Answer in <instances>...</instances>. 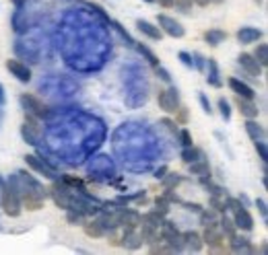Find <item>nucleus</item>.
<instances>
[{"label": "nucleus", "instance_id": "f257e3e1", "mask_svg": "<svg viewBox=\"0 0 268 255\" xmlns=\"http://www.w3.org/2000/svg\"><path fill=\"white\" fill-rule=\"evenodd\" d=\"M19 103H21V107L25 109V113L38 117V120L46 117L48 111H50V107L44 103V101H42L40 97H36V95H31V93H23V95L19 97Z\"/></svg>", "mask_w": 268, "mask_h": 255}, {"label": "nucleus", "instance_id": "f03ea898", "mask_svg": "<svg viewBox=\"0 0 268 255\" xmlns=\"http://www.w3.org/2000/svg\"><path fill=\"white\" fill-rule=\"evenodd\" d=\"M157 103H159V109H163L167 115H174L178 111V107L182 105L180 101V91L176 87H167L165 91H159L157 95Z\"/></svg>", "mask_w": 268, "mask_h": 255}, {"label": "nucleus", "instance_id": "7ed1b4c3", "mask_svg": "<svg viewBox=\"0 0 268 255\" xmlns=\"http://www.w3.org/2000/svg\"><path fill=\"white\" fill-rule=\"evenodd\" d=\"M157 27L163 31V35H170L174 39H182L184 35H186V29H184V25L180 21H176L174 16L165 14V12L157 14Z\"/></svg>", "mask_w": 268, "mask_h": 255}, {"label": "nucleus", "instance_id": "20e7f679", "mask_svg": "<svg viewBox=\"0 0 268 255\" xmlns=\"http://www.w3.org/2000/svg\"><path fill=\"white\" fill-rule=\"evenodd\" d=\"M0 206H2L4 214L10 216V218H16L21 216L23 212V206H21V198H19V192L16 190H4L2 192V198H0Z\"/></svg>", "mask_w": 268, "mask_h": 255}, {"label": "nucleus", "instance_id": "39448f33", "mask_svg": "<svg viewBox=\"0 0 268 255\" xmlns=\"http://www.w3.org/2000/svg\"><path fill=\"white\" fill-rule=\"evenodd\" d=\"M50 194H52V200L58 208L62 210H74V200H72V192L66 188L64 183H54L52 190H50Z\"/></svg>", "mask_w": 268, "mask_h": 255}, {"label": "nucleus", "instance_id": "423d86ee", "mask_svg": "<svg viewBox=\"0 0 268 255\" xmlns=\"http://www.w3.org/2000/svg\"><path fill=\"white\" fill-rule=\"evenodd\" d=\"M200 237H202V243L208 245V249H216V251H219L225 245V235L219 229V220L212 223V225H206L204 227V233L200 235Z\"/></svg>", "mask_w": 268, "mask_h": 255}, {"label": "nucleus", "instance_id": "0eeeda50", "mask_svg": "<svg viewBox=\"0 0 268 255\" xmlns=\"http://www.w3.org/2000/svg\"><path fill=\"white\" fill-rule=\"evenodd\" d=\"M238 64L242 66V70H244L248 76H252V78H258V76L262 74V66H260V62L254 58V54H248V52L240 54Z\"/></svg>", "mask_w": 268, "mask_h": 255}, {"label": "nucleus", "instance_id": "6e6552de", "mask_svg": "<svg viewBox=\"0 0 268 255\" xmlns=\"http://www.w3.org/2000/svg\"><path fill=\"white\" fill-rule=\"evenodd\" d=\"M231 218H233V223H236V227L246 231V233H250L254 229V216L248 210V206H240L236 212H231Z\"/></svg>", "mask_w": 268, "mask_h": 255}, {"label": "nucleus", "instance_id": "1a4fd4ad", "mask_svg": "<svg viewBox=\"0 0 268 255\" xmlns=\"http://www.w3.org/2000/svg\"><path fill=\"white\" fill-rule=\"evenodd\" d=\"M6 70L19 82H29L31 80V68L21 60H6Z\"/></svg>", "mask_w": 268, "mask_h": 255}, {"label": "nucleus", "instance_id": "9d476101", "mask_svg": "<svg viewBox=\"0 0 268 255\" xmlns=\"http://www.w3.org/2000/svg\"><path fill=\"white\" fill-rule=\"evenodd\" d=\"M227 84H229V89L236 93L238 97H244V99H256V91L250 87V84L246 82V80H242V78H238V76H231L229 80H227Z\"/></svg>", "mask_w": 268, "mask_h": 255}, {"label": "nucleus", "instance_id": "9b49d317", "mask_svg": "<svg viewBox=\"0 0 268 255\" xmlns=\"http://www.w3.org/2000/svg\"><path fill=\"white\" fill-rule=\"evenodd\" d=\"M25 163H27L36 173H40V175H44V177H48V179H56V177H58L54 169L48 167L44 161H40L36 155H25Z\"/></svg>", "mask_w": 268, "mask_h": 255}, {"label": "nucleus", "instance_id": "f8f14e48", "mask_svg": "<svg viewBox=\"0 0 268 255\" xmlns=\"http://www.w3.org/2000/svg\"><path fill=\"white\" fill-rule=\"evenodd\" d=\"M138 229H140V239H142V243H146V245H153V243H159V227H155V225H150V223H146V220H142L140 218V223H138Z\"/></svg>", "mask_w": 268, "mask_h": 255}, {"label": "nucleus", "instance_id": "ddd939ff", "mask_svg": "<svg viewBox=\"0 0 268 255\" xmlns=\"http://www.w3.org/2000/svg\"><path fill=\"white\" fill-rule=\"evenodd\" d=\"M229 247L236 253H256V247L252 245V241H250L248 237L238 235V233L233 237H229Z\"/></svg>", "mask_w": 268, "mask_h": 255}, {"label": "nucleus", "instance_id": "4468645a", "mask_svg": "<svg viewBox=\"0 0 268 255\" xmlns=\"http://www.w3.org/2000/svg\"><path fill=\"white\" fill-rule=\"evenodd\" d=\"M236 105H238L240 113L246 117V120H250V117H258V113H260L258 105L254 103V99H244V97L236 95Z\"/></svg>", "mask_w": 268, "mask_h": 255}, {"label": "nucleus", "instance_id": "2eb2a0df", "mask_svg": "<svg viewBox=\"0 0 268 255\" xmlns=\"http://www.w3.org/2000/svg\"><path fill=\"white\" fill-rule=\"evenodd\" d=\"M19 198H21V206H23L25 210H29V212H38V210L44 208V198H42L40 194L25 192L23 196L19 194Z\"/></svg>", "mask_w": 268, "mask_h": 255}, {"label": "nucleus", "instance_id": "dca6fc26", "mask_svg": "<svg viewBox=\"0 0 268 255\" xmlns=\"http://www.w3.org/2000/svg\"><path fill=\"white\" fill-rule=\"evenodd\" d=\"M136 29L142 33L144 37L153 39V41H161V37H163V31L157 25H153L150 21H144V19H138L136 21Z\"/></svg>", "mask_w": 268, "mask_h": 255}, {"label": "nucleus", "instance_id": "f3484780", "mask_svg": "<svg viewBox=\"0 0 268 255\" xmlns=\"http://www.w3.org/2000/svg\"><path fill=\"white\" fill-rule=\"evenodd\" d=\"M182 241H184V249H190V251H194V253L202 251V247H204L202 237H200L198 233H194V231L182 233Z\"/></svg>", "mask_w": 268, "mask_h": 255}, {"label": "nucleus", "instance_id": "a211bd4d", "mask_svg": "<svg viewBox=\"0 0 268 255\" xmlns=\"http://www.w3.org/2000/svg\"><path fill=\"white\" fill-rule=\"evenodd\" d=\"M206 66H208V72H206V82L214 89H221L223 87V80H221V72H219V64H216L214 58H206Z\"/></svg>", "mask_w": 268, "mask_h": 255}, {"label": "nucleus", "instance_id": "6ab92c4d", "mask_svg": "<svg viewBox=\"0 0 268 255\" xmlns=\"http://www.w3.org/2000/svg\"><path fill=\"white\" fill-rule=\"evenodd\" d=\"M244 128H246V134L250 136V140H264L266 130H264L262 124L256 122V117H250V120H246Z\"/></svg>", "mask_w": 268, "mask_h": 255}, {"label": "nucleus", "instance_id": "aec40b11", "mask_svg": "<svg viewBox=\"0 0 268 255\" xmlns=\"http://www.w3.org/2000/svg\"><path fill=\"white\" fill-rule=\"evenodd\" d=\"M262 37V29H258V27H242L240 31H238V41L240 43H256L258 39Z\"/></svg>", "mask_w": 268, "mask_h": 255}, {"label": "nucleus", "instance_id": "412c9836", "mask_svg": "<svg viewBox=\"0 0 268 255\" xmlns=\"http://www.w3.org/2000/svg\"><path fill=\"white\" fill-rule=\"evenodd\" d=\"M180 159L186 163V165H190V163H194V161H198V159H204V150L202 148H198V146H186L182 150V155H180Z\"/></svg>", "mask_w": 268, "mask_h": 255}, {"label": "nucleus", "instance_id": "4be33fe9", "mask_svg": "<svg viewBox=\"0 0 268 255\" xmlns=\"http://www.w3.org/2000/svg\"><path fill=\"white\" fill-rule=\"evenodd\" d=\"M188 171H190V175H196V177L210 175V165H208L206 157H204V159H198V161H194V163H190V165H188Z\"/></svg>", "mask_w": 268, "mask_h": 255}, {"label": "nucleus", "instance_id": "5701e85b", "mask_svg": "<svg viewBox=\"0 0 268 255\" xmlns=\"http://www.w3.org/2000/svg\"><path fill=\"white\" fill-rule=\"evenodd\" d=\"M225 39H227V31H223V29H208V31H204V41L208 45H212V47L221 45Z\"/></svg>", "mask_w": 268, "mask_h": 255}, {"label": "nucleus", "instance_id": "b1692460", "mask_svg": "<svg viewBox=\"0 0 268 255\" xmlns=\"http://www.w3.org/2000/svg\"><path fill=\"white\" fill-rule=\"evenodd\" d=\"M219 229H221V233L227 237V239L238 233V227H236V223H233V218H231L227 212H223V214L219 216Z\"/></svg>", "mask_w": 268, "mask_h": 255}, {"label": "nucleus", "instance_id": "393cba45", "mask_svg": "<svg viewBox=\"0 0 268 255\" xmlns=\"http://www.w3.org/2000/svg\"><path fill=\"white\" fill-rule=\"evenodd\" d=\"M132 47L136 49V52H138V54H140V56H142V58H144L150 66H153V68H155V66H159V58H157V54H155L148 45H144V43H136V41H134V45H132Z\"/></svg>", "mask_w": 268, "mask_h": 255}, {"label": "nucleus", "instance_id": "a878e982", "mask_svg": "<svg viewBox=\"0 0 268 255\" xmlns=\"http://www.w3.org/2000/svg\"><path fill=\"white\" fill-rule=\"evenodd\" d=\"M82 231H85V235L91 237V239H99V237L106 235V229L99 225V220H91V223H85V225H82Z\"/></svg>", "mask_w": 268, "mask_h": 255}, {"label": "nucleus", "instance_id": "bb28decb", "mask_svg": "<svg viewBox=\"0 0 268 255\" xmlns=\"http://www.w3.org/2000/svg\"><path fill=\"white\" fill-rule=\"evenodd\" d=\"M122 241H124V247H128V249H138L142 245V239H140V235H136V231H124Z\"/></svg>", "mask_w": 268, "mask_h": 255}, {"label": "nucleus", "instance_id": "cd10ccee", "mask_svg": "<svg viewBox=\"0 0 268 255\" xmlns=\"http://www.w3.org/2000/svg\"><path fill=\"white\" fill-rule=\"evenodd\" d=\"M198 218H200V225L206 227V225H212V223L219 220V212L212 210V208H202L198 212Z\"/></svg>", "mask_w": 268, "mask_h": 255}, {"label": "nucleus", "instance_id": "c85d7f7f", "mask_svg": "<svg viewBox=\"0 0 268 255\" xmlns=\"http://www.w3.org/2000/svg\"><path fill=\"white\" fill-rule=\"evenodd\" d=\"M21 134H23V138H25V142L27 144H31V146H36L38 144V140H40V130H33V128H29V126H25L23 124V128H21Z\"/></svg>", "mask_w": 268, "mask_h": 255}, {"label": "nucleus", "instance_id": "c756f323", "mask_svg": "<svg viewBox=\"0 0 268 255\" xmlns=\"http://www.w3.org/2000/svg\"><path fill=\"white\" fill-rule=\"evenodd\" d=\"M254 58L260 62V66H268V45L266 43H258L254 49Z\"/></svg>", "mask_w": 268, "mask_h": 255}, {"label": "nucleus", "instance_id": "7c9ffc66", "mask_svg": "<svg viewBox=\"0 0 268 255\" xmlns=\"http://www.w3.org/2000/svg\"><path fill=\"white\" fill-rule=\"evenodd\" d=\"M163 188H170V190H174V188H178V185L184 181V177L180 175V173H167V175H163Z\"/></svg>", "mask_w": 268, "mask_h": 255}, {"label": "nucleus", "instance_id": "2f4dec72", "mask_svg": "<svg viewBox=\"0 0 268 255\" xmlns=\"http://www.w3.org/2000/svg\"><path fill=\"white\" fill-rule=\"evenodd\" d=\"M210 208L212 210H216L219 214H223V212H227V204H225V196H210Z\"/></svg>", "mask_w": 268, "mask_h": 255}, {"label": "nucleus", "instance_id": "473e14b6", "mask_svg": "<svg viewBox=\"0 0 268 255\" xmlns=\"http://www.w3.org/2000/svg\"><path fill=\"white\" fill-rule=\"evenodd\" d=\"M216 107H219V113H221L223 120L229 122L231 120V105H229V101L225 97H221L219 101H216Z\"/></svg>", "mask_w": 268, "mask_h": 255}, {"label": "nucleus", "instance_id": "72a5a7b5", "mask_svg": "<svg viewBox=\"0 0 268 255\" xmlns=\"http://www.w3.org/2000/svg\"><path fill=\"white\" fill-rule=\"evenodd\" d=\"M178 138H180V144L186 148V146H192L194 144V140H192V134H190V130H178Z\"/></svg>", "mask_w": 268, "mask_h": 255}, {"label": "nucleus", "instance_id": "f704fd0d", "mask_svg": "<svg viewBox=\"0 0 268 255\" xmlns=\"http://www.w3.org/2000/svg\"><path fill=\"white\" fill-rule=\"evenodd\" d=\"M155 212H159L161 216H167V212H170V202H167L165 198H161V196H157L155 198Z\"/></svg>", "mask_w": 268, "mask_h": 255}, {"label": "nucleus", "instance_id": "c9c22d12", "mask_svg": "<svg viewBox=\"0 0 268 255\" xmlns=\"http://www.w3.org/2000/svg\"><path fill=\"white\" fill-rule=\"evenodd\" d=\"M112 25H114V29H116V31H118L120 35H122V39L126 41V45H134V39H132V35H130V33H128V31H126V29H124V27H122L118 21H112Z\"/></svg>", "mask_w": 268, "mask_h": 255}, {"label": "nucleus", "instance_id": "e433bc0d", "mask_svg": "<svg viewBox=\"0 0 268 255\" xmlns=\"http://www.w3.org/2000/svg\"><path fill=\"white\" fill-rule=\"evenodd\" d=\"M198 101H200V105H202V111H204L206 115H212V113H214V109H212V105H210L206 93H198Z\"/></svg>", "mask_w": 268, "mask_h": 255}, {"label": "nucleus", "instance_id": "4c0bfd02", "mask_svg": "<svg viewBox=\"0 0 268 255\" xmlns=\"http://www.w3.org/2000/svg\"><path fill=\"white\" fill-rule=\"evenodd\" d=\"M174 6L180 10V12H190L192 10V6H194V2L192 0H174Z\"/></svg>", "mask_w": 268, "mask_h": 255}, {"label": "nucleus", "instance_id": "58836bf2", "mask_svg": "<svg viewBox=\"0 0 268 255\" xmlns=\"http://www.w3.org/2000/svg\"><path fill=\"white\" fill-rule=\"evenodd\" d=\"M155 74L163 80V82H167V84H172V74H170V70H167V68H163L161 64L159 66H155Z\"/></svg>", "mask_w": 268, "mask_h": 255}, {"label": "nucleus", "instance_id": "ea45409f", "mask_svg": "<svg viewBox=\"0 0 268 255\" xmlns=\"http://www.w3.org/2000/svg\"><path fill=\"white\" fill-rule=\"evenodd\" d=\"M254 146H256V152H258L260 161H262V163H266V159H268V150H266L264 140H254Z\"/></svg>", "mask_w": 268, "mask_h": 255}, {"label": "nucleus", "instance_id": "a19ab883", "mask_svg": "<svg viewBox=\"0 0 268 255\" xmlns=\"http://www.w3.org/2000/svg\"><path fill=\"white\" fill-rule=\"evenodd\" d=\"M174 115H176V122H178V124H182V126H184V124H188V109H186V107H182V105H180L178 111H176Z\"/></svg>", "mask_w": 268, "mask_h": 255}, {"label": "nucleus", "instance_id": "79ce46f5", "mask_svg": "<svg viewBox=\"0 0 268 255\" xmlns=\"http://www.w3.org/2000/svg\"><path fill=\"white\" fill-rule=\"evenodd\" d=\"M192 60H194V68H196V70L202 72L204 68H206V58L202 54H192Z\"/></svg>", "mask_w": 268, "mask_h": 255}, {"label": "nucleus", "instance_id": "37998d69", "mask_svg": "<svg viewBox=\"0 0 268 255\" xmlns=\"http://www.w3.org/2000/svg\"><path fill=\"white\" fill-rule=\"evenodd\" d=\"M178 58H180V62L186 66V68H194V60H192V54H188V52H180L178 54Z\"/></svg>", "mask_w": 268, "mask_h": 255}, {"label": "nucleus", "instance_id": "c03bdc74", "mask_svg": "<svg viewBox=\"0 0 268 255\" xmlns=\"http://www.w3.org/2000/svg\"><path fill=\"white\" fill-rule=\"evenodd\" d=\"M161 126H165L172 134H178V126H180V124H178L176 120H170V117H163V120H161Z\"/></svg>", "mask_w": 268, "mask_h": 255}, {"label": "nucleus", "instance_id": "a18cd8bd", "mask_svg": "<svg viewBox=\"0 0 268 255\" xmlns=\"http://www.w3.org/2000/svg\"><path fill=\"white\" fill-rule=\"evenodd\" d=\"M161 198H165L170 204H180V202H182V200L174 194V190H170V188H165V192H163V196H161Z\"/></svg>", "mask_w": 268, "mask_h": 255}, {"label": "nucleus", "instance_id": "49530a36", "mask_svg": "<svg viewBox=\"0 0 268 255\" xmlns=\"http://www.w3.org/2000/svg\"><path fill=\"white\" fill-rule=\"evenodd\" d=\"M180 204H182V206L186 208V210H190V212H196V214H198L200 210H202V206H200V204H196V202H184V200H182Z\"/></svg>", "mask_w": 268, "mask_h": 255}, {"label": "nucleus", "instance_id": "de8ad7c7", "mask_svg": "<svg viewBox=\"0 0 268 255\" xmlns=\"http://www.w3.org/2000/svg\"><path fill=\"white\" fill-rule=\"evenodd\" d=\"M256 206H258V210H260L262 218L266 220V218H268V208H266V202H264L262 198H258V200H256Z\"/></svg>", "mask_w": 268, "mask_h": 255}, {"label": "nucleus", "instance_id": "09e8293b", "mask_svg": "<svg viewBox=\"0 0 268 255\" xmlns=\"http://www.w3.org/2000/svg\"><path fill=\"white\" fill-rule=\"evenodd\" d=\"M68 223L76 225V223H82V212H68Z\"/></svg>", "mask_w": 268, "mask_h": 255}, {"label": "nucleus", "instance_id": "8fccbe9b", "mask_svg": "<svg viewBox=\"0 0 268 255\" xmlns=\"http://www.w3.org/2000/svg\"><path fill=\"white\" fill-rule=\"evenodd\" d=\"M163 8H174V0H157Z\"/></svg>", "mask_w": 268, "mask_h": 255}, {"label": "nucleus", "instance_id": "3c124183", "mask_svg": "<svg viewBox=\"0 0 268 255\" xmlns=\"http://www.w3.org/2000/svg\"><path fill=\"white\" fill-rule=\"evenodd\" d=\"M165 173H167V167H161L159 171L155 173V179H163V175H165Z\"/></svg>", "mask_w": 268, "mask_h": 255}, {"label": "nucleus", "instance_id": "603ef678", "mask_svg": "<svg viewBox=\"0 0 268 255\" xmlns=\"http://www.w3.org/2000/svg\"><path fill=\"white\" fill-rule=\"evenodd\" d=\"M4 101H6V95H4V87L0 84V105H4Z\"/></svg>", "mask_w": 268, "mask_h": 255}, {"label": "nucleus", "instance_id": "864d4df0", "mask_svg": "<svg viewBox=\"0 0 268 255\" xmlns=\"http://www.w3.org/2000/svg\"><path fill=\"white\" fill-rule=\"evenodd\" d=\"M192 2H194V4H198V6H208V4H210L208 0H192Z\"/></svg>", "mask_w": 268, "mask_h": 255}, {"label": "nucleus", "instance_id": "5fc2aeb1", "mask_svg": "<svg viewBox=\"0 0 268 255\" xmlns=\"http://www.w3.org/2000/svg\"><path fill=\"white\" fill-rule=\"evenodd\" d=\"M208 2H214V4H221L223 0H208Z\"/></svg>", "mask_w": 268, "mask_h": 255}, {"label": "nucleus", "instance_id": "6e6d98bb", "mask_svg": "<svg viewBox=\"0 0 268 255\" xmlns=\"http://www.w3.org/2000/svg\"><path fill=\"white\" fill-rule=\"evenodd\" d=\"M12 2H14V4H21V2H23V0H12Z\"/></svg>", "mask_w": 268, "mask_h": 255}, {"label": "nucleus", "instance_id": "4d7b16f0", "mask_svg": "<svg viewBox=\"0 0 268 255\" xmlns=\"http://www.w3.org/2000/svg\"><path fill=\"white\" fill-rule=\"evenodd\" d=\"M0 120H2V109H0Z\"/></svg>", "mask_w": 268, "mask_h": 255}, {"label": "nucleus", "instance_id": "13d9d810", "mask_svg": "<svg viewBox=\"0 0 268 255\" xmlns=\"http://www.w3.org/2000/svg\"><path fill=\"white\" fill-rule=\"evenodd\" d=\"M146 2H155V0H146Z\"/></svg>", "mask_w": 268, "mask_h": 255}]
</instances>
